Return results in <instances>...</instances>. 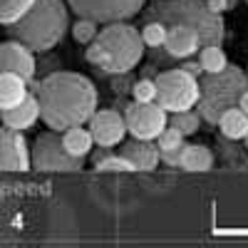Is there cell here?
<instances>
[{
  "mask_svg": "<svg viewBox=\"0 0 248 248\" xmlns=\"http://www.w3.org/2000/svg\"><path fill=\"white\" fill-rule=\"evenodd\" d=\"M28 87L37 97L40 119L52 132L87 124L99 102L94 82L79 72H50L40 82L30 79Z\"/></svg>",
  "mask_w": 248,
  "mask_h": 248,
  "instance_id": "cell-1",
  "label": "cell"
},
{
  "mask_svg": "<svg viewBox=\"0 0 248 248\" xmlns=\"http://www.w3.org/2000/svg\"><path fill=\"white\" fill-rule=\"evenodd\" d=\"M85 57L102 75H129L144 57V40L129 20L107 23L87 45Z\"/></svg>",
  "mask_w": 248,
  "mask_h": 248,
  "instance_id": "cell-2",
  "label": "cell"
},
{
  "mask_svg": "<svg viewBox=\"0 0 248 248\" xmlns=\"http://www.w3.org/2000/svg\"><path fill=\"white\" fill-rule=\"evenodd\" d=\"M70 30V8L65 0H35L32 8L8 25L10 40H17L30 52H50L65 40Z\"/></svg>",
  "mask_w": 248,
  "mask_h": 248,
  "instance_id": "cell-3",
  "label": "cell"
},
{
  "mask_svg": "<svg viewBox=\"0 0 248 248\" xmlns=\"http://www.w3.org/2000/svg\"><path fill=\"white\" fill-rule=\"evenodd\" d=\"M144 23L159 20L164 25H186L199 35V43L203 45H223L226 23L223 15L214 13L206 0H154L141 10Z\"/></svg>",
  "mask_w": 248,
  "mask_h": 248,
  "instance_id": "cell-4",
  "label": "cell"
},
{
  "mask_svg": "<svg viewBox=\"0 0 248 248\" xmlns=\"http://www.w3.org/2000/svg\"><path fill=\"white\" fill-rule=\"evenodd\" d=\"M248 90V75L238 65H226L218 72H206L199 82V114L206 124L216 127L221 114L238 107L241 94Z\"/></svg>",
  "mask_w": 248,
  "mask_h": 248,
  "instance_id": "cell-5",
  "label": "cell"
},
{
  "mask_svg": "<svg viewBox=\"0 0 248 248\" xmlns=\"http://www.w3.org/2000/svg\"><path fill=\"white\" fill-rule=\"evenodd\" d=\"M156 105L164 112H184L194 109L199 102V77L189 75L186 70H167L156 75Z\"/></svg>",
  "mask_w": 248,
  "mask_h": 248,
  "instance_id": "cell-6",
  "label": "cell"
},
{
  "mask_svg": "<svg viewBox=\"0 0 248 248\" xmlns=\"http://www.w3.org/2000/svg\"><path fill=\"white\" fill-rule=\"evenodd\" d=\"M85 161L72 156L62 144V134L52 129L37 134L30 149V167L37 171H79L85 169Z\"/></svg>",
  "mask_w": 248,
  "mask_h": 248,
  "instance_id": "cell-7",
  "label": "cell"
},
{
  "mask_svg": "<svg viewBox=\"0 0 248 248\" xmlns=\"http://www.w3.org/2000/svg\"><path fill=\"white\" fill-rule=\"evenodd\" d=\"M65 3L77 17H87L94 20L97 25H107L137 17L147 5V0H65Z\"/></svg>",
  "mask_w": 248,
  "mask_h": 248,
  "instance_id": "cell-8",
  "label": "cell"
},
{
  "mask_svg": "<svg viewBox=\"0 0 248 248\" xmlns=\"http://www.w3.org/2000/svg\"><path fill=\"white\" fill-rule=\"evenodd\" d=\"M124 122H127V132L134 139L154 141L169 124V112H164L156 102H129L124 107Z\"/></svg>",
  "mask_w": 248,
  "mask_h": 248,
  "instance_id": "cell-9",
  "label": "cell"
},
{
  "mask_svg": "<svg viewBox=\"0 0 248 248\" xmlns=\"http://www.w3.org/2000/svg\"><path fill=\"white\" fill-rule=\"evenodd\" d=\"M87 124L94 144H99V147H119L127 137V122H124V114H119L117 109H94Z\"/></svg>",
  "mask_w": 248,
  "mask_h": 248,
  "instance_id": "cell-10",
  "label": "cell"
},
{
  "mask_svg": "<svg viewBox=\"0 0 248 248\" xmlns=\"http://www.w3.org/2000/svg\"><path fill=\"white\" fill-rule=\"evenodd\" d=\"M30 147L23 132L0 124V171H28Z\"/></svg>",
  "mask_w": 248,
  "mask_h": 248,
  "instance_id": "cell-11",
  "label": "cell"
},
{
  "mask_svg": "<svg viewBox=\"0 0 248 248\" xmlns=\"http://www.w3.org/2000/svg\"><path fill=\"white\" fill-rule=\"evenodd\" d=\"M0 72H15L30 82L37 72L35 52H30L25 45H20L17 40L0 43Z\"/></svg>",
  "mask_w": 248,
  "mask_h": 248,
  "instance_id": "cell-12",
  "label": "cell"
},
{
  "mask_svg": "<svg viewBox=\"0 0 248 248\" xmlns=\"http://www.w3.org/2000/svg\"><path fill=\"white\" fill-rule=\"evenodd\" d=\"M161 50H167V55L171 60H189V57H194L201 50V43H199V35L191 28L169 25L167 28V40H164Z\"/></svg>",
  "mask_w": 248,
  "mask_h": 248,
  "instance_id": "cell-13",
  "label": "cell"
},
{
  "mask_svg": "<svg viewBox=\"0 0 248 248\" xmlns=\"http://www.w3.org/2000/svg\"><path fill=\"white\" fill-rule=\"evenodd\" d=\"M119 154L132 164L134 171H152L159 167V149L149 139H134L132 137L129 141H122Z\"/></svg>",
  "mask_w": 248,
  "mask_h": 248,
  "instance_id": "cell-14",
  "label": "cell"
},
{
  "mask_svg": "<svg viewBox=\"0 0 248 248\" xmlns=\"http://www.w3.org/2000/svg\"><path fill=\"white\" fill-rule=\"evenodd\" d=\"M37 119H40V105H37L35 92H30L23 102H17L15 107L0 109V124H5V127H10L15 132L30 129Z\"/></svg>",
  "mask_w": 248,
  "mask_h": 248,
  "instance_id": "cell-15",
  "label": "cell"
},
{
  "mask_svg": "<svg viewBox=\"0 0 248 248\" xmlns=\"http://www.w3.org/2000/svg\"><path fill=\"white\" fill-rule=\"evenodd\" d=\"M30 94L28 79L15 72H0V109H10Z\"/></svg>",
  "mask_w": 248,
  "mask_h": 248,
  "instance_id": "cell-16",
  "label": "cell"
},
{
  "mask_svg": "<svg viewBox=\"0 0 248 248\" xmlns=\"http://www.w3.org/2000/svg\"><path fill=\"white\" fill-rule=\"evenodd\" d=\"M214 164H216V156L206 144H184V149H181L184 171H211Z\"/></svg>",
  "mask_w": 248,
  "mask_h": 248,
  "instance_id": "cell-17",
  "label": "cell"
},
{
  "mask_svg": "<svg viewBox=\"0 0 248 248\" xmlns=\"http://www.w3.org/2000/svg\"><path fill=\"white\" fill-rule=\"evenodd\" d=\"M216 127H218L221 137L231 139V141H241V139H246V134H248V114H246L241 107H231V109H226V112L221 114V119H218Z\"/></svg>",
  "mask_w": 248,
  "mask_h": 248,
  "instance_id": "cell-18",
  "label": "cell"
},
{
  "mask_svg": "<svg viewBox=\"0 0 248 248\" xmlns=\"http://www.w3.org/2000/svg\"><path fill=\"white\" fill-rule=\"evenodd\" d=\"M62 144H65V149L72 154V156H79V159H87L92 154V147H94V139L90 134V129H85L79 124V127H70L62 132Z\"/></svg>",
  "mask_w": 248,
  "mask_h": 248,
  "instance_id": "cell-19",
  "label": "cell"
},
{
  "mask_svg": "<svg viewBox=\"0 0 248 248\" xmlns=\"http://www.w3.org/2000/svg\"><path fill=\"white\" fill-rule=\"evenodd\" d=\"M216 149L223 164H229L231 169H248V149L243 152L238 144H231V139H226V137L216 141Z\"/></svg>",
  "mask_w": 248,
  "mask_h": 248,
  "instance_id": "cell-20",
  "label": "cell"
},
{
  "mask_svg": "<svg viewBox=\"0 0 248 248\" xmlns=\"http://www.w3.org/2000/svg\"><path fill=\"white\" fill-rule=\"evenodd\" d=\"M92 161H94V169L97 171H134L132 164L127 159H124L122 154L107 152V147H102V152H97L92 156Z\"/></svg>",
  "mask_w": 248,
  "mask_h": 248,
  "instance_id": "cell-21",
  "label": "cell"
},
{
  "mask_svg": "<svg viewBox=\"0 0 248 248\" xmlns=\"http://www.w3.org/2000/svg\"><path fill=\"white\" fill-rule=\"evenodd\" d=\"M35 0H0V25L8 28L13 23H17L30 8Z\"/></svg>",
  "mask_w": 248,
  "mask_h": 248,
  "instance_id": "cell-22",
  "label": "cell"
},
{
  "mask_svg": "<svg viewBox=\"0 0 248 248\" xmlns=\"http://www.w3.org/2000/svg\"><path fill=\"white\" fill-rule=\"evenodd\" d=\"M199 62H201V70L203 72H218L229 65V57L221 50V45H203L201 47V55H199Z\"/></svg>",
  "mask_w": 248,
  "mask_h": 248,
  "instance_id": "cell-23",
  "label": "cell"
},
{
  "mask_svg": "<svg viewBox=\"0 0 248 248\" xmlns=\"http://www.w3.org/2000/svg\"><path fill=\"white\" fill-rule=\"evenodd\" d=\"M201 114L199 112H194V109H184V112H174L171 117H169V124L171 127H176L184 137H191V134H196L199 132V127H201Z\"/></svg>",
  "mask_w": 248,
  "mask_h": 248,
  "instance_id": "cell-24",
  "label": "cell"
},
{
  "mask_svg": "<svg viewBox=\"0 0 248 248\" xmlns=\"http://www.w3.org/2000/svg\"><path fill=\"white\" fill-rule=\"evenodd\" d=\"M139 32H141V40H144V47H152V50L164 47V40H167V25L164 23L149 20V23H144V28Z\"/></svg>",
  "mask_w": 248,
  "mask_h": 248,
  "instance_id": "cell-25",
  "label": "cell"
},
{
  "mask_svg": "<svg viewBox=\"0 0 248 248\" xmlns=\"http://www.w3.org/2000/svg\"><path fill=\"white\" fill-rule=\"evenodd\" d=\"M184 139H186V137H184L176 127L167 124V127L161 129V134L156 137V149H159V152H176V149L184 147Z\"/></svg>",
  "mask_w": 248,
  "mask_h": 248,
  "instance_id": "cell-26",
  "label": "cell"
},
{
  "mask_svg": "<svg viewBox=\"0 0 248 248\" xmlns=\"http://www.w3.org/2000/svg\"><path fill=\"white\" fill-rule=\"evenodd\" d=\"M72 30V37H75V43L79 45H90L94 35L99 32V25L94 23V20H87V17H77V23L70 28Z\"/></svg>",
  "mask_w": 248,
  "mask_h": 248,
  "instance_id": "cell-27",
  "label": "cell"
},
{
  "mask_svg": "<svg viewBox=\"0 0 248 248\" xmlns=\"http://www.w3.org/2000/svg\"><path fill=\"white\" fill-rule=\"evenodd\" d=\"M132 97H134V102H154L156 99V82L149 79V77L134 82L132 85Z\"/></svg>",
  "mask_w": 248,
  "mask_h": 248,
  "instance_id": "cell-28",
  "label": "cell"
},
{
  "mask_svg": "<svg viewBox=\"0 0 248 248\" xmlns=\"http://www.w3.org/2000/svg\"><path fill=\"white\" fill-rule=\"evenodd\" d=\"M181 149H176V152H159V161L167 164V167H179L181 169Z\"/></svg>",
  "mask_w": 248,
  "mask_h": 248,
  "instance_id": "cell-29",
  "label": "cell"
},
{
  "mask_svg": "<svg viewBox=\"0 0 248 248\" xmlns=\"http://www.w3.org/2000/svg\"><path fill=\"white\" fill-rule=\"evenodd\" d=\"M206 3H209V8H211L214 13L223 15V13H229V10L236 5V0H206Z\"/></svg>",
  "mask_w": 248,
  "mask_h": 248,
  "instance_id": "cell-30",
  "label": "cell"
},
{
  "mask_svg": "<svg viewBox=\"0 0 248 248\" xmlns=\"http://www.w3.org/2000/svg\"><path fill=\"white\" fill-rule=\"evenodd\" d=\"M181 70H186V72H189V75H194V77L203 75V70H201V62H191V57H189V60H184Z\"/></svg>",
  "mask_w": 248,
  "mask_h": 248,
  "instance_id": "cell-31",
  "label": "cell"
},
{
  "mask_svg": "<svg viewBox=\"0 0 248 248\" xmlns=\"http://www.w3.org/2000/svg\"><path fill=\"white\" fill-rule=\"evenodd\" d=\"M238 107H241V109H243V112L248 114V90H246V92L241 94V99H238Z\"/></svg>",
  "mask_w": 248,
  "mask_h": 248,
  "instance_id": "cell-32",
  "label": "cell"
},
{
  "mask_svg": "<svg viewBox=\"0 0 248 248\" xmlns=\"http://www.w3.org/2000/svg\"><path fill=\"white\" fill-rule=\"evenodd\" d=\"M246 149H248V134H246Z\"/></svg>",
  "mask_w": 248,
  "mask_h": 248,
  "instance_id": "cell-33",
  "label": "cell"
},
{
  "mask_svg": "<svg viewBox=\"0 0 248 248\" xmlns=\"http://www.w3.org/2000/svg\"><path fill=\"white\" fill-rule=\"evenodd\" d=\"M246 5H248V0H246Z\"/></svg>",
  "mask_w": 248,
  "mask_h": 248,
  "instance_id": "cell-34",
  "label": "cell"
},
{
  "mask_svg": "<svg viewBox=\"0 0 248 248\" xmlns=\"http://www.w3.org/2000/svg\"><path fill=\"white\" fill-rule=\"evenodd\" d=\"M246 70H248V67H246ZM246 75H248V72H246Z\"/></svg>",
  "mask_w": 248,
  "mask_h": 248,
  "instance_id": "cell-35",
  "label": "cell"
}]
</instances>
